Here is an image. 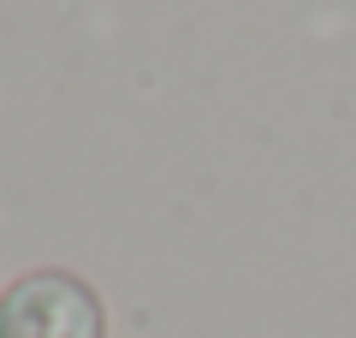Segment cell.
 I'll return each mask as SVG.
<instances>
[{
    "mask_svg": "<svg viewBox=\"0 0 356 338\" xmlns=\"http://www.w3.org/2000/svg\"><path fill=\"white\" fill-rule=\"evenodd\" d=\"M0 338H107V321L83 279L30 273L0 297Z\"/></svg>",
    "mask_w": 356,
    "mask_h": 338,
    "instance_id": "obj_1",
    "label": "cell"
}]
</instances>
